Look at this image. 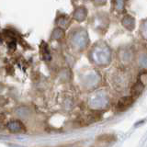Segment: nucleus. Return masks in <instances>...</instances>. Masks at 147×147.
I'll return each instance as SVG.
<instances>
[{
	"label": "nucleus",
	"mask_w": 147,
	"mask_h": 147,
	"mask_svg": "<svg viewBox=\"0 0 147 147\" xmlns=\"http://www.w3.org/2000/svg\"><path fill=\"white\" fill-rule=\"evenodd\" d=\"M134 102V98H132L131 96H125L123 98H119L118 101L116 109L118 111H124V110L128 109L131 106Z\"/></svg>",
	"instance_id": "f257e3e1"
},
{
	"label": "nucleus",
	"mask_w": 147,
	"mask_h": 147,
	"mask_svg": "<svg viewBox=\"0 0 147 147\" xmlns=\"http://www.w3.org/2000/svg\"><path fill=\"white\" fill-rule=\"evenodd\" d=\"M64 35H65V32H64V30L63 28L57 27L53 30L52 34H51V39L54 40H62L63 38H64Z\"/></svg>",
	"instance_id": "423d86ee"
},
{
	"label": "nucleus",
	"mask_w": 147,
	"mask_h": 147,
	"mask_svg": "<svg viewBox=\"0 0 147 147\" xmlns=\"http://www.w3.org/2000/svg\"><path fill=\"white\" fill-rule=\"evenodd\" d=\"M2 127H3V123H2V121H0V130L2 129Z\"/></svg>",
	"instance_id": "ddd939ff"
},
{
	"label": "nucleus",
	"mask_w": 147,
	"mask_h": 147,
	"mask_svg": "<svg viewBox=\"0 0 147 147\" xmlns=\"http://www.w3.org/2000/svg\"><path fill=\"white\" fill-rule=\"evenodd\" d=\"M70 71L67 70V69H63V70L60 72V79L63 81H67L69 78H70Z\"/></svg>",
	"instance_id": "1a4fd4ad"
},
{
	"label": "nucleus",
	"mask_w": 147,
	"mask_h": 147,
	"mask_svg": "<svg viewBox=\"0 0 147 147\" xmlns=\"http://www.w3.org/2000/svg\"><path fill=\"white\" fill-rule=\"evenodd\" d=\"M4 89H5V86H4V84H2V83L0 82V94L4 91Z\"/></svg>",
	"instance_id": "f8f14e48"
},
{
	"label": "nucleus",
	"mask_w": 147,
	"mask_h": 147,
	"mask_svg": "<svg viewBox=\"0 0 147 147\" xmlns=\"http://www.w3.org/2000/svg\"><path fill=\"white\" fill-rule=\"evenodd\" d=\"M96 6H103L106 4V0H93Z\"/></svg>",
	"instance_id": "9d476101"
},
{
	"label": "nucleus",
	"mask_w": 147,
	"mask_h": 147,
	"mask_svg": "<svg viewBox=\"0 0 147 147\" xmlns=\"http://www.w3.org/2000/svg\"><path fill=\"white\" fill-rule=\"evenodd\" d=\"M41 54H42V57H43L44 61H50L51 58H52V56H51V54H50V51L48 49L47 44H45L44 47L41 46Z\"/></svg>",
	"instance_id": "6e6552de"
},
{
	"label": "nucleus",
	"mask_w": 147,
	"mask_h": 147,
	"mask_svg": "<svg viewBox=\"0 0 147 147\" xmlns=\"http://www.w3.org/2000/svg\"><path fill=\"white\" fill-rule=\"evenodd\" d=\"M7 130L12 133H20V132L25 131L24 124H23L20 119H13V121L7 122Z\"/></svg>",
	"instance_id": "f03ea898"
},
{
	"label": "nucleus",
	"mask_w": 147,
	"mask_h": 147,
	"mask_svg": "<svg viewBox=\"0 0 147 147\" xmlns=\"http://www.w3.org/2000/svg\"><path fill=\"white\" fill-rule=\"evenodd\" d=\"M144 89V83L142 82L141 79L138 80L134 85L131 86V96L133 98H138L141 94L142 93V91Z\"/></svg>",
	"instance_id": "20e7f679"
},
{
	"label": "nucleus",
	"mask_w": 147,
	"mask_h": 147,
	"mask_svg": "<svg viewBox=\"0 0 147 147\" xmlns=\"http://www.w3.org/2000/svg\"><path fill=\"white\" fill-rule=\"evenodd\" d=\"M14 113L15 115L20 119H30L31 116V109L30 108H29L28 106H18L14 110Z\"/></svg>",
	"instance_id": "7ed1b4c3"
},
{
	"label": "nucleus",
	"mask_w": 147,
	"mask_h": 147,
	"mask_svg": "<svg viewBox=\"0 0 147 147\" xmlns=\"http://www.w3.org/2000/svg\"><path fill=\"white\" fill-rule=\"evenodd\" d=\"M55 23L59 26L63 28V29H65L69 26V23H70V20L66 15H61L57 17V18L55 20Z\"/></svg>",
	"instance_id": "0eeeda50"
},
{
	"label": "nucleus",
	"mask_w": 147,
	"mask_h": 147,
	"mask_svg": "<svg viewBox=\"0 0 147 147\" xmlns=\"http://www.w3.org/2000/svg\"><path fill=\"white\" fill-rule=\"evenodd\" d=\"M7 103V99L3 96H0V106H5Z\"/></svg>",
	"instance_id": "9b49d317"
},
{
	"label": "nucleus",
	"mask_w": 147,
	"mask_h": 147,
	"mask_svg": "<svg viewBox=\"0 0 147 147\" xmlns=\"http://www.w3.org/2000/svg\"><path fill=\"white\" fill-rule=\"evenodd\" d=\"M86 15H87V11L85 7H79L76 8L75 11L73 13L74 18L78 22L84 21L86 18Z\"/></svg>",
	"instance_id": "39448f33"
}]
</instances>
